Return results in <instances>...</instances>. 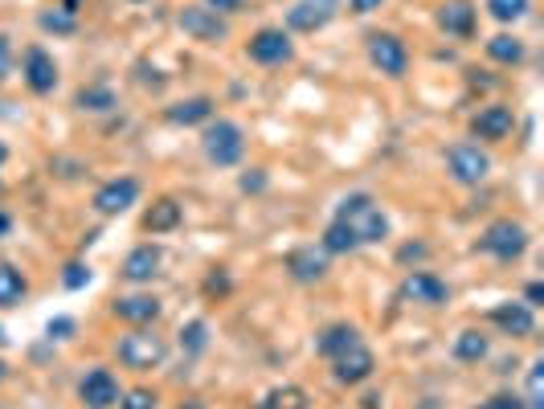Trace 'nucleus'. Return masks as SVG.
I'll return each mask as SVG.
<instances>
[{
    "mask_svg": "<svg viewBox=\"0 0 544 409\" xmlns=\"http://www.w3.org/2000/svg\"><path fill=\"white\" fill-rule=\"evenodd\" d=\"M180 409H205L201 401H185V405H180Z\"/></svg>",
    "mask_w": 544,
    "mask_h": 409,
    "instance_id": "nucleus-46",
    "label": "nucleus"
},
{
    "mask_svg": "<svg viewBox=\"0 0 544 409\" xmlns=\"http://www.w3.org/2000/svg\"><path fill=\"white\" fill-rule=\"evenodd\" d=\"M479 409H528V405H524V397H516V393H495V397H487Z\"/></svg>",
    "mask_w": 544,
    "mask_h": 409,
    "instance_id": "nucleus-35",
    "label": "nucleus"
},
{
    "mask_svg": "<svg viewBox=\"0 0 544 409\" xmlns=\"http://www.w3.org/2000/svg\"><path fill=\"white\" fill-rule=\"evenodd\" d=\"M66 13H78V0H66Z\"/></svg>",
    "mask_w": 544,
    "mask_h": 409,
    "instance_id": "nucleus-47",
    "label": "nucleus"
},
{
    "mask_svg": "<svg viewBox=\"0 0 544 409\" xmlns=\"http://www.w3.org/2000/svg\"><path fill=\"white\" fill-rule=\"evenodd\" d=\"M9 230H13V217H9V213H0V238H5Z\"/></svg>",
    "mask_w": 544,
    "mask_h": 409,
    "instance_id": "nucleus-45",
    "label": "nucleus"
},
{
    "mask_svg": "<svg viewBox=\"0 0 544 409\" xmlns=\"http://www.w3.org/2000/svg\"><path fill=\"white\" fill-rule=\"evenodd\" d=\"M111 311L131 328H148V324L160 320V299L156 295H123V299H115Z\"/></svg>",
    "mask_w": 544,
    "mask_h": 409,
    "instance_id": "nucleus-18",
    "label": "nucleus"
},
{
    "mask_svg": "<svg viewBox=\"0 0 544 409\" xmlns=\"http://www.w3.org/2000/svg\"><path fill=\"white\" fill-rule=\"evenodd\" d=\"M401 299L422 303V307H442L450 299V287L438 275H430V270H410L401 283Z\"/></svg>",
    "mask_w": 544,
    "mask_h": 409,
    "instance_id": "nucleus-12",
    "label": "nucleus"
},
{
    "mask_svg": "<svg viewBox=\"0 0 544 409\" xmlns=\"http://www.w3.org/2000/svg\"><path fill=\"white\" fill-rule=\"evenodd\" d=\"M487 58L500 62V66H520V62H524V41L512 37V33H495V37L487 41Z\"/></svg>",
    "mask_w": 544,
    "mask_h": 409,
    "instance_id": "nucleus-24",
    "label": "nucleus"
},
{
    "mask_svg": "<svg viewBox=\"0 0 544 409\" xmlns=\"http://www.w3.org/2000/svg\"><path fill=\"white\" fill-rule=\"evenodd\" d=\"M369 62L385 74V78H401L410 70V50L397 33H369Z\"/></svg>",
    "mask_w": 544,
    "mask_h": 409,
    "instance_id": "nucleus-7",
    "label": "nucleus"
},
{
    "mask_svg": "<svg viewBox=\"0 0 544 409\" xmlns=\"http://www.w3.org/2000/svg\"><path fill=\"white\" fill-rule=\"evenodd\" d=\"M115 352H119V360H123L127 369L148 373V369H160V365H164V356H168V340H164V336H156L152 328H135V332H127V336L115 344Z\"/></svg>",
    "mask_w": 544,
    "mask_h": 409,
    "instance_id": "nucleus-3",
    "label": "nucleus"
},
{
    "mask_svg": "<svg viewBox=\"0 0 544 409\" xmlns=\"http://www.w3.org/2000/svg\"><path fill=\"white\" fill-rule=\"evenodd\" d=\"M262 185H266V180H262L258 168H254V176H242V189H246V193H250V189H262Z\"/></svg>",
    "mask_w": 544,
    "mask_h": 409,
    "instance_id": "nucleus-42",
    "label": "nucleus"
},
{
    "mask_svg": "<svg viewBox=\"0 0 544 409\" xmlns=\"http://www.w3.org/2000/svg\"><path fill=\"white\" fill-rule=\"evenodd\" d=\"M62 283H66L70 291H78V287H86V283H90V270H86L82 262H70V266H66V275H62Z\"/></svg>",
    "mask_w": 544,
    "mask_h": 409,
    "instance_id": "nucleus-36",
    "label": "nucleus"
},
{
    "mask_svg": "<svg viewBox=\"0 0 544 409\" xmlns=\"http://www.w3.org/2000/svg\"><path fill=\"white\" fill-rule=\"evenodd\" d=\"M348 5H352V13L365 17V13H377V9L385 5V0H348Z\"/></svg>",
    "mask_w": 544,
    "mask_h": 409,
    "instance_id": "nucleus-40",
    "label": "nucleus"
},
{
    "mask_svg": "<svg viewBox=\"0 0 544 409\" xmlns=\"http://www.w3.org/2000/svg\"><path fill=\"white\" fill-rule=\"evenodd\" d=\"M446 168H450V176L459 180V185H483L487 180V172H491V160H487V152L479 148V144H455L446 152Z\"/></svg>",
    "mask_w": 544,
    "mask_h": 409,
    "instance_id": "nucleus-8",
    "label": "nucleus"
},
{
    "mask_svg": "<svg viewBox=\"0 0 544 409\" xmlns=\"http://www.w3.org/2000/svg\"><path fill=\"white\" fill-rule=\"evenodd\" d=\"M360 405H365V409H381V397H377V393H369V397H360Z\"/></svg>",
    "mask_w": 544,
    "mask_h": 409,
    "instance_id": "nucleus-44",
    "label": "nucleus"
},
{
    "mask_svg": "<svg viewBox=\"0 0 544 409\" xmlns=\"http://www.w3.org/2000/svg\"><path fill=\"white\" fill-rule=\"evenodd\" d=\"M336 221L356 238V246H377V242L389 238V217H385V209H381L369 193L344 197L340 209H336Z\"/></svg>",
    "mask_w": 544,
    "mask_h": 409,
    "instance_id": "nucleus-1",
    "label": "nucleus"
},
{
    "mask_svg": "<svg viewBox=\"0 0 544 409\" xmlns=\"http://www.w3.org/2000/svg\"><path fill=\"white\" fill-rule=\"evenodd\" d=\"M25 295H29L25 275H21L13 262H0V307H17Z\"/></svg>",
    "mask_w": 544,
    "mask_h": 409,
    "instance_id": "nucleus-25",
    "label": "nucleus"
},
{
    "mask_svg": "<svg viewBox=\"0 0 544 409\" xmlns=\"http://www.w3.org/2000/svg\"><path fill=\"white\" fill-rule=\"evenodd\" d=\"M9 377V365H5V360H0V381H5Z\"/></svg>",
    "mask_w": 544,
    "mask_h": 409,
    "instance_id": "nucleus-48",
    "label": "nucleus"
},
{
    "mask_svg": "<svg viewBox=\"0 0 544 409\" xmlns=\"http://www.w3.org/2000/svg\"><path fill=\"white\" fill-rule=\"evenodd\" d=\"M246 54H250V62H258V66H283V62L295 58V45H291V37H287L283 29L266 25V29H258V33L246 41Z\"/></svg>",
    "mask_w": 544,
    "mask_h": 409,
    "instance_id": "nucleus-6",
    "label": "nucleus"
},
{
    "mask_svg": "<svg viewBox=\"0 0 544 409\" xmlns=\"http://www.w3.org/2000/svg\"><path fill=\"white\" fill-rule=\"evenodd\" d=\"M119 405L123 409H156V393L152 389H131V393L119 397Z\"/></svg>",
    "mask_w": 544,
    "mask_h": 409,
    "instance_id": "nucleus-34",
    "label": "nucleus"
},
{
    "mask_svg": "<svg viewBox=\"0 0 544 409\" xmlns=\"http://www.w3.org/2000/svg\"><path fill=\"white\" fill-rule=\"evenodd\" d=\"M524 299H528V307H540V303H544V283H528Z\"/></svg>",
    "mask_w": 544,
    "mask_h": 409,
    "instance_id": "nucleus-41",
    "label": "nucleus"
},
{
    "mask_svg": "<svg viewBox=\"0 0 544 409\" xmlns=\"http://www.w3.org/2000/svg\"><path fill=\"white\" fill-rule=\"evenodd\" d=\"M160 246H135L127 258H123V279L127 283H152L160 275Z\"/></svg>",
    "mask_w": 544,
    "mask_h": 409,
    "instance_id": "nucleus-19",
    "label": "nucleus"
},
{
    "mask_svg": "<svg viewBox=\"0 0 544 409\" xmlns=\"http://www.w3.org/2000/svg\"><path fill=\"white\" fill-rule=\"evenodd\" d=\"M336 17V0H299L287 9V29L295 33H320Z\"/></svg>",
    "mask_w": 544,
    "mask_h": 409,
    "instance_id": "nucleus-14",
    "label": "nucleus"
},
{
    "mask_svg": "<svg viewBox=\"0 0 544 409\" xmlns=\"http://www.w3.org/2000/svg\"><path fill=\"white\" fill-rule=\"evenodd\" d=\"M320 250H324V254H352V250H356V238L344 230L340 221H332L328 230H324V242H320Z\"/></svg>",
    "mask_w": 544,
    "mask_h": 409,
    "instance_id": "nucleus-29",
    "label": "nucleus"
},
{
    "mask_svg": "<svg viewBox=\"0 0 544 409\" xmlns=\"http://www.w3.org/2000/svg\"><path fill=\"white\" fill-rule=\"evenodd\" d=\"M283 266H287V275H291L295 283H320V279L328 275V254L315 250V246H295V250L283 258Z\"/></svg>",
    "mask_w": 544,
    "mask_h": 409,
    "instance_id": "nucleus-15",
    "label": "nucleus"
},
{
    "mask_svg": "<svg viewBox=\"0 0 544 409\" xmlns=\"http://www.w3.org/2000/svg\"><path fill=\"white\" fill-rule=\"evenodd\" d=\"M201 148L209 156V164L217 168H234L246 152V135L234 119H209L205 123V135H201Z\"/></svg>",
    "mask_w": 544,
    "mask_h": 409,
    "instance_id": "nucleus-2",
    "label": "nucleus"
},
{
    "mask_svg": "<svg viewBox=\"0 0 544 409\" xmlns=\"http://www.w3.org/2000/svg\"><path fill=\"white\" fill-rule=\"evenodd\" d=\"M205 332H209V328H205L201 320L185 324V328H180V348H185V352H201V348H205V340H209Z\"/></svg>",
    "mask_w": 544,
    "mask_h": 409,
    "instance_id": "nucleus-32",
    "label": "nucleus"
},
{
    "mask_svg": "<svg viewBox=\"0 0 544 409\" xmlns=\"http://www.w3.org/2000/svg\"><path fill=\"white\" fill-rule=\"evenodd\" d=\"M74 103H78L82 111H111V107H119V99H115L111 86H82Z\"/></svg>",
    "mask_w": 544,
    "mask_h": 409,
    "instance_id": "nucleus-28",
    "label": "nucleus"
},
{
    "mask_svg": "<svg viewBox=\"0 0 544 409\" xmlns=\"http://www.w3.org/2000/svg\"><path fill=\"white\" fill-rule=\"evenodd\" d=\"M360 340V332L352 324H328L320 336H315V352H320L324 360H336L344 348H352Z\"/></svg>",
    "mask_w": 544,
    "mask_h": 409,
    "instance_id": "nucleus-23",
    "label": "nucleus"
},
{
    "mask_svg": "<svg viewBox=\"0 0 544 409\" xmlns=\"http://www.w3.org/2000/svg\"><path fill=\"white\" fill-rule=\"evenodd\" d=\"M426 254V246H405L401 250V262H410V258H422Z\"/></svg>",
    "mask_w": 544,
    "mask_h": 409,
    "instance_id": "nucleus-43",
    "label": "nucleus"
},
{
    "mask_svg": "<svg viewBox=\"0 0 544 409\" xmlns=\"http://www.w3.org/2000/svg\"><path fill=\"white\" fill-rule=\"evenodd\" d=\"M512 127H516V115H512V107H500V103H495V107H483V111L471 119L475 140H487V144L508 140Z\"/></svg>",
    "mask_w": 544,
    "mask_h": 409,
    "instance_id": "nucleus-16",
    "label": "nucleus"
},
{
    "mask_svg": "<svg viewBox=\"0 0 544 409\" xmlns=\"http://www.w3.org/2000/svg\"><path fill=\"white\" fill-rule=\"evenodd\" d=\"M9 70H13V45H9L5 33H0V82L9 78Z\"/></svg>",
    "mask_w": 544,
    "mask_h": 409,
    "instance_id": "nucleus-37",
    "label": "nucleus"
},
{
    "mask_svg": "<svg viewBox=\"0 0 544 409\" xmlns=\"http://www.w3.org/2000/svg\"><path fill=\"white\" fill-rule=\"evenodd\" d=\"M377 373V356L365 348V344H352V348H344L336 360H332V377L340 381V385H360V381H369Z\"/></svg>",
    "mask_w": 544,
    "mask_h": 409,
    "instance_id": "nucleus-9",
    "label": "nucleus"
},
{
    "mask_svg": "<svg viewBox=\"0 0 544 409\" xmlns=\"http://www.w3.org/2000/svg\"><path fill=\"white\" fill-rule=\"evenodd\" d=\"M438 25L450 37H471L475 33V5L471 0H446V5L438 9Z\"/></svg>",
    "mask_w": 544,
    "mask_h": 409,
    "instance_id": "nucleus-20",
    "label": "nucleus"
},
{
    "mask_svg": "<svg viewBox=\"0 0 544 409\" xmlns=\"http://www.w3.org/2000/svg\"><path fill=\"white\" fill-rule=\"evenodd\" d=\"M455 356H459V360H467V365H479V360L487 356V336H483L479 328L459 332V336H455Z\"/></svg>",
    "mask_w": 544,
    "mask_h": 409,
    "instance_id": "nucleus-27",
    "label": "nucleus"
},
{
    "mask_svg": "<svg viewBox=\"0 0 544 409\" xmlns=\"http://www.w3.org/2000/svg\"><path fill=\"white\" fill-rule=\"evenodd\" d=\"M479 250L491 254V258H500V262H516L528 250V230L512 217H500L479 234Z\"/></svg>",
    "mask_w": 544,
    "mask_h": 409,
    "instance_id": "nucleus-4",
    "label": "nucleus"
},
{
    "mask_svg": "<svg viewBox=\"0 0 544 409\" xmlns=\"http://www.w3.org/2000/svg\"><path fill=\"white\" fill-rule=\"evenodd\" d=\"M491 324L500 332H508V336H516V340H524V336L536 332V315H532L528 303H495L491 307Z\"/></svg>",
    "mask_w": 544,
    "mask_h": 409,
    "instance_id": "nucleus-17",
    "label": "nucleus"
},
{
    "mask_svg": "<svg viewBox=\"0 0 544 409\" xmlns=\"http://www.w3.org/2000/svg\"><path fill=\"white\" fill-rule=\"evenodd\" d=\"M5 160H9V148H5V144H0V164H5Z\"/></svg>",
    "mask_w": 544,
    "mask_h": 409,
    "instance_id": "nucleus-49",
    "label": "nucleus"
},
{
    "mask_svg": "<svg viewBox=\"0 0 544 409\" xmlns=\"http://www.w3.org/2000/svg\"><path fill=\"white\" fill-rule=\"evenodd\" d=\"M246 5V0H205V9H213V13H238Z\"/></svg>",
    "mask_w": 544,
    "mask_h": 409,
    "instance_id": "nucleus-39",
    "label": "nucleus"
},
{
    "mask_svg": "<svg viewBox=\"0 0 544 409\" xmlns=\"http://www.w3.org/2000/svg\"><path fill=\"white\" fill-rule=\"evenodd\" d=\"M487 13L500 21V25H512L528 13V0H487Z\"/></svg>",
    "mask_w": 544,
    "mask_h": 409,
    "instance_id": "nucleus-30",
    "label": "nucleus"
},
{
    "mask_svg": "<svg viewBox=\"0 0 544 409\" xmlns=\"http://www.w3.org/2000/svg\"><path fill=\"white\" fill-rule=\"evenodd\" d=\"M45 332H50V340H66L74 332V320H66V315H62V320H50V328H45Z\"/></svg>",
    "mask_w": 544,
    "mask_h": 409,
    "instance_id": "nucleus-38",
    "label": "nucleus"
},
{
    "mask_svg": "<svg viewBox=\"0 0 544 409\" xmlns=\"http://www.w3.org/2000/svg\"><path fill=\"white\" fill-rule=\"evenodd\" d=\"M528 409H544V360H536V365L528 369Z\"/></svg>",
    "mask_w": 544,
    "mask_h": 409,
    "instance_id": "nucleus-31",
    "label": "nucleus"
},
{
    "mask_svg": "<svg viewBox=\"0 0 544 409\" xmlns=\"http://www.w3.org/2000/svg\"><path fill=\"white\" fill-rule=\"evenodd\" d=\"M78 397H82L86 409H111V405H119L123 389H119V381H115L111 369H90L78 381Z\"/></svg>",
    "mask_w": 544,
    "mask_h": 409,
    "instance_id": "nucleus-10",
    "label": "nucleus"
},
{
    "mask_svg": "<svg viewBox=\"0 0 544 409\" xmlns=\"http://www.w3.org/2000/svg\"><path fill=\"white\" fill-rule=\"evenodd\" d=\"M131 5H144V0H131Z\"/></svg>",
    "mask_w": 544,
    "mask_h": 409,
    "instance_id": "nucleus-50",
    "label": "nucleus"
},
{
    "mask_svg": "<svg viewBox=\"0 0 544 409\" xmlns=\"http://www.w3.org/2000/svg\"><path fill=\"white\" fill-rule=\"evenodd\" d=\"M180 217H185V209H180L176 197H156L152 209L144 213V230L148 234H172L176 225H180Z\"/></svg>",
    "mask_w": 544,
    "mask_h": 409,
    "instance_id": "nucleus-21",
    "label": "nucleus"
},
{
    "mask_svg": "<svg viewBox=\"0 0 544 409\" xmlns=\"http://www.w3.org/2000/svg\"><path fill=\"white\" fill-rule=\"evenodd\" d=\"M176 25L185 29L193 41H205V45H221L225 37H230V25H225L221 13L205 9V5H185L176 13Z\"/></svg>",
    "mask_w": 544,
    "mask_h": 409,
    "instance_id": "nucleus-5",
    "label": "nucleus"
},
{
    "mask_svg": "<svg viewBox=\"0 0 544 409\" xmlns=\"http://www.w3.org/2000/svg\"><path fill=\"white\" fill-rule=\"evenodd\" d=\"M164 119L176 123V127L209 123V119H213V99H205V95H197V99H180V103H172V107L164 111Z\"/></svg>",
    "mask_w": 544,
    "mask_h": 409,
    "instance_id": "nucleus-22",
    "label": "nucleus"
},
{
    "mask_svg": "<svg viewBox=\"0 0 544 409\" xmlns=\"http://www.w3.org/2000/svg\"><path fill=\"white\" fill-rule=\"evenodd\" d=\"M37 25L50 29V33H74V13H66V9H62V13H58V9H54V13H41Z\"/></svg>",
    "mask_w": 544,
    "mask_h": 409,
    "instance_id": "nucleus-33",
    "label": "nucleus"
},
{
    "mask_svg": "<svg viewBox=\"0 0 544 409\" xmlns=\"http://www.w3.org/2000/svg\"><path fill=\"white\" fill-rule=\"evenodd\" d=\"M135 201H140V180H135V176H119V180H107V185L95 193V213L119 217V213H127Z\"/></svg>",
    "mask_w": 544,
    "mask_h": 409,
    "instance_id": "nucleus-11",
    "label": "nucleus"
},
{
    "mask_svg": "<svg viewBox=\"0 0 544 409\" xmlns=\"http://www.w3.org/2000/svg\"><path fill=\"white\" fill-rule=\"evenodd\" d=\"M254 409H307V393L299 385H279V389H270Z\"/></svg>",
    "mask_w": 544,
    "mask_h": 409,
    "instance_id": "nucleus-26",
    "label": "nucleus"
},
{
    "mask_svg": "<svg viewBox=\"0 0 544 409\" xmlns=\"http://www.w3.org/2000/svg\"><path fill=\"white\" fill-rule=\"evenodd\" d=\"M25 86L33 90V95H50V90L58 86V62H54L50 50H41V45L25 50Z\"/></svg>",
    "mask_w": 544,
    "mask_h": 409,
    "instance_id": "nucleus-13",
    "label": "nucleus"
}]
</instances>
